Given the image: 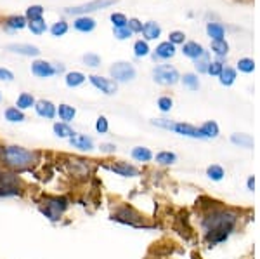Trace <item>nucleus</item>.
Listing matches in <instances>:
<instances>
[{
  "label": "nucleus",
  "instance_id": "nucleus-1",
  "mask_svg": "<svg viewBox=\"0 0 260 259\" xmlns=\"http://www.w3.org/2000/svg\"><path fill=\"white\" fill-rule=\"evenodd\" d=\"M40 157L42 153L36 150H28L18 144H6L0 146V167L16 174L28 172L33 171L40 164Z\"/></svg>",
  "mask_w": 260,
  "mask_h": 259
},
{
  "label": "nucleus",
  "instance_id": "nucleus-2",
  "mask_svg": "<svg viewBox=\"0 0 260 259\" xmlns=\"http://www.w3.org/2000/svg\"><path fill=\"white\" fill-rule=\"evenodd\" d=\"M234 225H236V214L231 210L224 209H215L208 216L203 219V228H205V235L208 244H219L224 242L229 233L233 232Z\"/></svg>",
  "mask_w": 260,
  "mask_h": 259
},
{
  "label": "nucleus",
  "instance_id": "nucleus-3",
  "mask_svg": "<svg viewBox=\"0 0 260 259\" xmlns=\"http://www.w3.org/2000/svg\"><path fill=\"white\" fill-rule=\"evenodd\" d=\"M68 207H70L68 198L59 195H42V198L38 200V210L49 221H59Z\"/></svg>",
  "mask_w": 260,
  "mask_h": 259
},
{
  "label": "nucleus",
  "instance_id": "nucleus-4",
  "mask_svg": "<svg viewBox=\"0 0 260 259\" xmlns=\"http://www.w3.org/2000/svg\"><path fill=\"white\" fill-rule=\"evenodd\" d=\"M24 188H26V184H24L19 174L0 167V198L21 197L24 193Z\"/></svg>",
  "mask_w": 260,
  "mask_h": 259
},
{
  "label": "nucleus",
  "instance_id": "nucleus-5",
  "mask_svg": "<svg viewBox=\"0 0 260 259\" xmlns=\"http://www.w3.org/2000/svg\"><path fill=\"white\" fill-rule=\"evenodd\" d=\"M154 125L158 127H163V129H168V131H174L181 136H186V137H193V139H205L200 131V127H194L191 124H184V122H170L166 119H158V120H153Z\"/></svg>",
  "mask_w": 260,
  "mask_h": 259
},
{
  "label": "nucleus",
  "instance_id": "nucleus-6",
  "mask_svg": "<svg viewBox=\"0 0 260 259\" xmlns=\"http://www.w3.org/2000/svg\"><path fill=\"white\" fill-rule=\"evenodd\" d=\"M111 219L123 223V225H128V226H137V228L148 226L144 217H142L136 209L130 207V205H120V207L111 214Z\"/></svg>",
  "mask_w": 260,
  "mask_h": 259
},
{
  "label": "nucleus",
  "instance_id": "nucleus-7",
  "mask_svg": "<svg viewBox=\"0 0 260 259\" xmlns=\"http://www.w3.org/2000/svg\"><path fill=\"white\" fill-rule=\"evenodd\" d=\"M153 79L160 86H176L179 80H181V75L170 64H160V66H156L153 70Z\"/></svg>",
  "mask_w": 260,
  "mask_h": 259
},
{
  "label": "nucleus",
  "instance_id": "nucleus-8",
  "mask_svg": "<svg viewBox=\"0 0 260 259\" xmlns=\"http://www.w3.org/2000/svg\"><path fill=\"white\" fill-rule=\"evenodd\" d=\"M116 4V0H92V2L82 4V6H76V7H68L64 9V13L70 14V16H87L91 13H96L99 9H104V7H109Z\"/></svg>",
  "mask_w": 260,
  "mask_h": 259
},
{
  "label": "nucleus",
  "instance_id": "nucleus-9",
  "mask_svg": "<svg viewBox=\"0 0 260 259\" xmlns=\"http://www.w3.org/2000/svg\"><path fill=\"white\" fill-rule=\"evenodd\" d=\"M109 75H111V80H115L118 84V82H132L137 73H136V68L130 63L120 61L109 68Z\"/></svg>",
  "mask_w": 260,
  "mask_h": 259
},
{
  "label": "nucleus",
  "instance_id": "nucleus-10",
  "mask_svg": "<svg viewBox=\"0 0 260 259\" xmlns=\"http://www.w3.org/2000/svg\"><path fill=\"white\" fill-rule=\"evenodd\" d=\"M103 167L111 172H115V174H118V176H123V177L139 176V169L134 167V165L128 164V162H104Z\"/></svg>",
  "mask_w": 260,
  "mask_h": 259
},
{
  "label": "nucleus",
  "instance_id": "nucleus-11",
  "mask_svg": "<svg viewBox=\"0 0 260 259\" xmlns=\"http://www.w3.org/2000/svg\"><path fill=\"white\" fill-rule=\"evenodd\" d=\"M89 80H91V84L97 89V91H101L106 96H113V94H116V91H118V84L111 79H106V77L91 75Z\"/></svg>",
  "mask_w": 260,
  "mask_h": 259
},
{
  "label": "nucleus",
  "instance_id": "nucleus-12",
  "mask_svg": "<svg viewBox=\"0 0 260 259\" xmlns=\"http://www.w3.org/2000/svg\"><path fill=\"white\" fill-rule=\"evenodd\" d=\"M6 49L12 52V54L26 56V58H36V56H40V49L36 46H31V44H7Z\"/></svg>",
  "mask_w": 260,
  "mask_h": 259
},
{
  "label": "nucleus",
  "instance_id": "nucleus-13",
  "mask_svg": "<svg viewBox=\"0 0 260 259\" xmlns=\"http://www.w3.org/2000/svg\"><path fill=\"white\" fill-rule=\"evenodd\" d=\"M35 112L38 117H42V119H47V120H52L56 117V110H58V106H56L52 101L49 99H38L35 103Z\"/></svg>",
  "mask_w": 260,
  "mask_h": 259
},
{
  "label": "nucleus",
  "instance_id": "nucleus-14",
  "mask_svg": "<svg viewBox=\"0 0 260 259\" xmlns=\"http://www.w3.org/2000/svg\"><path fill=\"white\" fill-rule=\"evenodd\" d=\"M31 73L35 77H38V79H51V77L56 75V70H54V64L52 63L38 59V61H35L31 64Z\"/></svg>",
  "mask_w": 260,
  "mask_h": 259
},
{
  "label": "nucleus",
  "instance_id": "nucleus-15",
  "mask_svg": "<svg viewBox=\"0 0 260 259\" xmlns=\"http://www.w3.org/2000/svg\"><path fill=\"white\" fill-rule=\"evenodd\" d=\"M70 144L80 152H92L94 150V139L87 134H75L70 137Z\"/></svg>",
  "mask_w": 260,
  "mask_h": 259
},
{
  "label": "nucleus",
  "instance_id": "nucleus-16",
  "mask_svg": "<svg viewBox=\"0 0 260 259\" xmlns=\"http://www.w3.org/2000/svg\"><path fill=\"white\" fill-rule=\"evenodd\" d=\"M56 115H58L59 119H61V122L70 124L71 120L76 117V110L71 106V104L63 103V104H59V106H58V110H56Z\"/></svg>",
  "mask_w": 260,
  "mask_h": 259
},
{
  "label": "nucleus",
  "instance_id": "nucleus-17",
  "mask_svg": "<svg viewBox=\"0 0 260 259\" xmlns=\"http://www.w3.org/2000/svg\"><path fill=\"white\" fill-rule=\"evenodd\" d=\"M182 52H184V56H188L191 59H198L201 58L206 51L203 49V46H200L198 42H186L184 47H182Z\"/></svg>",
  "mask_w": 260,
  "mask_h": 259
},
{
  "label": "nucleus",
  "instance_id": "nucleus-18",
  "mask_svg": "<svg viewBox=\"0 0 260 259\" xmlns=\"http://www.w3.org/2000/svg\"><path fill=\"white\" fill-rule=\"evenodd\" d=\"M176 54V46L170 42H161L160 46L156 47V52H154V59H168Z\"/></svg>",
  "mask_w": 260,
  "mask_h": 259
},
{
  "label": "nucleus",
  "instance_id": "nucleus-19",
  "mask_svg": "<svg viewBox=\"0 0 260 259\" xmlns=\"http://www.w3.org/2000/svg\"><path fill=\"white\" fill-rule=\"evenodd\" d=\"M141 33L144 35L146 40H156L161 35V28H160L158 23L149 21V23H146V25H142V31H141Z\"/></svg>",
  "mask_w": 260,
  "mask_h": 259
},
{
  "label": "nucleus",
  "instance_id": "nucleus-20",
  "mask_svg": "<svg viewBox=\"0 0 260 259\" xmlns=\"http://www.w3.org/2000/svg\"><path fill=\"white\" fill-rule=\"evenodd\" d=\"M52 131H54V134L61 137V139H70V137L76 134V132L70 127V124H64V122H56L52 125Z\"/></svg>",
  "mask_w": 260,
  "mask_h": 259
},
{
  "label": "nucleus",
  "instance_id": "nucleus-21",
  "mask_svg": "<svg viewBox=\"0 0 260 259\" xmlns=\"http://www.w3.org/2000/svg\"><path fill=\"white\" fill-rule=\"evenodd\" d=\"M75 28L78 31H82V33H89V31H92L96 28V21L92 18H89V16H78L75 19Z\"/></svg>",
  "mask_w": 260,
  "mask_h": 259
},
{
  "label": "nucleus",
  "instance_id": "nucleus-22",
  "mask_svg": "<svg viewBox=\"0 0 260 259\" xmlns=\"http://www.w3.org/2000/svg\"><path fill=\"white\" fill-rule=\"evenodd\" d=\"M35 103L36 99L33 98V94H30V92H21V94L18 96V99H16V108L24 112L28 110V108H33Z\"/></svg>",
  "mask_w": 260,
  "mask_h": 259
},
{
  "label": "nucleus",
  "instance_id": "nucleus-23",
  "mask_svg": "<svg viewBox=\"0 0 260 259\" xmlns=\"http://www.w3.org/2000/svg\"><path fill=\"white\" fill-rule=\"evenodd\" d=\"M4 117H6V120L7 122H12V124H21L26 120V117H24V113L19 110V108H16V106H9V108H6V112H4Z\"/></svg>",
  "mask_w": 260,
  "mask_h": 259
},
{
  "label": "nucleus",
  "instance_id": "nucleus-24",
  "mask_svg": "<svg viewBox=\"0 0 260 259\" xmlns=\"http://www.w3.org/2000/svg\"><path fill=\"white\" fill-rule=\"evenodd\" d=\"M206 33L212 40H224V35H226V30L221 23H208L206 25Z\"/></svg>",
  "mask_w": 260,
  "mask_h": 259
},
{
  "label": "nucleus",
  "instance_id": "nucleus-25",
  "mask_svg": "<svg viewBox=\"0 0 260 259\" xmlns=\"http://www.w3.org/2000/svg\"><path fill=\"white\" fill-rule=\"evenodd\" d=\"M87 80V77H85L82 71H70V73H66V79H64V82H66L68 87H80L82 84Z\"/></svg>",
  "mask_w": 260,
  "mask_h": 259
},
{
  "label": "nucleus",
  "instance_id": "nucleus-26",
  "mask_svg": "<svg viewBox=\"0 0 260 259\" xmlns=\"http://www.w3.org/2000/svg\"><path fill=\"white\" fill-rule=\"evenodd\" d=\"M132 159L137 162H149L153 159V152L146 146H136L132 150Z\"/></svg>",
  "mask_w": 260,
  "mask_h": 259
},
{
  "label": "nucleus",
  "instance_id": "nucleus-27",
  "mask_svg": "<svg viewBox=\"0 0 260 259\" xmlns=\"http://www.w3.org/2000/svg\"><path fill=\"white\" fill-rule=\"evenodd\" d=\"M201 134L205 139H210V137H217L219 136V125L213 122V120H208V122H205L200 127Z\"/></svg>",
  "mask_w": 260,
  "mask_h": 259
},
{
  "label": "nucleus",
  "instance_id": "nucleus-28",
  "mask_svg": "<svg viewBox=\"0 0 260 259\" xmlns=\"http://www.w3.org/2000/svg\"><path fill=\"white\" fill-rule=\"evenodd\" d=\"M26 25L28 23L24 16H11V18L6 19V26L9 28V30H23Z\"/></svg>",
  "mask_w": 260,
  "mask_h": 259
},
{
  "label": "nucleus",
  "instance_id": "nucleus-29",
  "mask_svg": "<svg viewBox=\"0 0 260 259\" xmlns=\"http://www.w3.org/2000/svg\"><path fill=\"white\" fill-rule=\"evenodd\" d=\"M221 84L222 86H226V87H229V86H233L234 84V80H236V70L234 68H229V66H226L224 70L221 71Z\"/></svg>",
  "mask_w": 260,
  "mask_h": 259
},
{
  "label": "nucleus",
  "instance_id": "nucleus-30",
  "mask_svg": "<svg viewBox=\"0 0 260 259\" xmlns=\"http://www.w3.org/2000/svg\"><path fill=\"white\" fill-rule=\"evenodd\" d=\"M231 141L238 146H243V148H251L253 146V137L248 136V134H233L231 136Z\"/></svg>",
  "mask_w": 260,
  "mask_h": 259
},
{
  "label": "nucleus",
  "instance_id": "nucleus-31",
  "mask_svg": "<svg viewBox=\"0 0 260 259\" xmlns=\"http://www.w3.org/2000/svg\"><path fill=\"white\" fill-rule=\"evenodd\" d=\"M156 162L160 165H172L177 162V155L172 152H160L156 155Z\"/></svg>",
  "mask_w": 260,
  "mask_h": 259
},
{
  "label": "nucleus",
  "instance_id": "nucleus-32",
  "mask_svg": "<svg viewBox=\"0 0 260 259\" xmlns=\"http://www.w3.org/2000/svg\"><path fill=\"white\" fill-rule=\"evenodd\" d=\"M26 26L30 28V31L35 35H42V33H46V30H47V25H46V21H44V18L33 19V21H30Z\"/></svg>",
  "mask_w": 260,
  "mask_h": 259
},
{
  "label": "nucleus",
  "instance_id": "nucleus-33",
  "mask_svg": "<svg viewBox=\"0 0 260 259\" xmlns=\"http://www.w3.org/2000/svg\"><path fill=\"white\" fill-rule=\"evenodd\" d=\"M181 80H182V84H184L186 87L191 89V91H198V89H200V80H198V75L186 73Z\"/></svg>",
  "mask_w": 260,
  "mask_h": 259
},
{
  "label": "nucleus",
  "instance_id": "nucleus-34",
  "mask_svg": "<svg viewBox=\"0 0 260 259\" xmlns=\"http://www.w3.org/2000/svg\"><path fill=\"white\" fill-rule=\"evenodd\" d=\"M109 19H111L113 26H115V30H118V28H127V16L121 14V13H113L111 16H109Z\"/></svg>",
  "mask_w": 260,
  "mask_h": 259
},
{
  "label": "nucleus",
  "instance_id": "nucleus-35",
  "mask_svg": "<svg viewBox=\"0 0 260 259\" xmlns=\"http://www.w3.org/2000/svg\"><path fill=\"white\" fill-rule=\"evenodd\" d=\"M194 66H196V70L200 71V73H206V71H208V66H210L208 52H205V54H203L201 58L194 59Z\"/></svg>",
  "mask_w": 260,
  "mask_h": 259
},
{
  "label": "nucleus",
  "instance_id": "nucleus-36",
  "mask_svg": "<svg viewBox=\"0 0 260 259\" xmlns=\"http://www.w3.org/2000/svg\"><path fill=\"white\" fill-rule=\"evenodd\" d=\"M206 176L212 181H222V177H224V169H222L221 165H210V167L206 169Z\"/></svg>",
  "mask_w": 260,
  "mask_h": 259
},
{
  "label": "nucleus",
  "instance_id": "nucleus-37",
  "mask_svg": "<svg viewBox=\"0 0 260 259\" xmlns=\"http://www.w3.org/2000/svg\"><path fill=\"white\" fill-rule=\"evenodd\" d=\"M212 51L217 56H226L229 51V44L226 40H212Z\"/></svg>",
  "mask_w": 260,
  "mask_h": 259
},
{
  "label": "nucleus",
  "instance_id": "nucleus-38",
  "mask_svg": "<svg viewBox=\"0 0 260 259\" xmlns=\"http://www.w3.org/2000/svg\"><path fill=\"white\" fill-rule=\"evenodd\" d=\"M134 52H136L137 58H144V56L149 54V46L146 40H137L136 44H134Z\"/></svg>",
  "mask_w": 260,
  "mask_h": 259
},
{
  "label": "nucleus",
  "instance_id": "nucleus-39",
  "mask_svg": "<svg viewBox=\"0 0 260 259\" xmlns=\"http://www.w3.org/2000/svg\"><path fill=\"white\" fill-rule=\"evenodd\" d=\"M238 70H239V71H243V73H251V71L255 70V63H253V59H250V58H243V59H239V63H238Z\"/></svg>",
  "mask_w": 260,
  "mask_h": 259
},
{
  "label": "nucleus",
  "instance_id": "nucleus-40",
  "mask_svg": "<svg viewBox=\"0 0 260 259\" xmlns=\"http://www.w3.org/2000/svg\"><path fill=\"white\" fill-rule=\"evenodd\" d=\"M44 16V7L42 6H31L26 9V19L33 21V19H40Z\"/></svg>",
  "mask_w": 260,
  "mask_h": 259
},
{
  "label": "nucleus",
  "instance_id": "nucleus-41",
  "mask_svg": "<svg viewBox=\"0 0 260 259\" xmlns=\"http://www.w3.org/2000/svg\"><path fill=\"white\" fill-rule=\"evenodd\" d=\"M66 31H68V23L66 21H58V23H54L51 28V33L54 35V37H63Z\"/></svg>",
  "mask_w": 260,
  "mask_h": 259
},
{
  "label": "nucleus",
  "instance_id": "nucleus-42",
  "mask_svg": "<svg viewBox=\"0 0 260 259\" xmlns=\"http://www.w3.org/2000/svg\"><path fill=\"white\" fill-rule=\"evenodd\" d=\"M83 63L87 64V66L91 68H97L101 66V58L97 54H94V52H89V54H83Z\"/></svg>",
  "mask_w": 260,
  "mask_h": 259
},
{
  "label": "nucleus",
  "instance_id": "nucleus-43",
  "mask_svg": "<svg viewBox=\"0 0 260 259\" xmlns=\"http://www.w3.org/2000/svg\"><path fill=\"white\" fill-rule=\"evenodd\" d=\"M96 131L99 132V134H106V132L109 131V122L106 117L101 115L99 119L96 120Z\"/></svg>",
  "mask_w": 260,
  "mask_h": 259
},
{
  "label": "nucleus",
  "instance_id": "nucleus-44",
  "mask_svg": "<svg viewBox=\"0 0 260 259\" xmlns=\"http://www.w3.org/2000/svg\"><path fill=\"white\" fill-rule=\"evenodd\" d=\"M172 106H174V101L172 98H168V96H161L160 99H158V108H160L161 112H170L172 110Z\"/></svg>",
  "mask_w": 260,
  "mask_h": 259
},
{
  "label": "nucleus",
  "instance_id": "nucleus-45",
  "mask_svg": "<svg viewBox=\"0 0 260 259\" xmlns=\"http://www.w3.org/2000/svg\"><path fill=\"white\" fill-rule=\"evenodd\" d=\"M222 70H224V64H222L221 61H210V66H208V71H206V73L219 77Z\"/></svg>",
  "mask_w": 260,
  "mask_h": 259
},
{
  "label": "nucleus",
  "instance_id": "nucleus-46",
  "mask_svg": "<svg viewBox=\"0 0 260 259\" xmlns=\"http://www.w3.org/2000/svg\"><path fill=\"white\" fill-rule=\"evenodd\" d=\"M127 28L130 31H132V33H141L142 31V23L139 21V19H128V23H127Z\"/></svg>",
  "mask_w": 260,
  "mask_h": 259
},
{
  "label": "nucleus",
  "instance_id": "nucleus-47",
  "mask_svg": "<svg viewBox=\"0 0 260 259\" xmlns=\"http://www.w3.org/2000/svg\"><path fill=\"white\" fill-rule=\"evenodd\" d=\"M184 40H186L184 31H172V33H170V40H168V42L176 46V44H184Z\"/></svg>",
  "mask_w": 260,
  "mask_h": 259
},
{
  "label": "nucleus",
  "instance_id": "nucleus-48",
  "mask_svg": "<svg viewBox=\"0 0 260 259\" xmlns=\"http://www.w3.org/2000/svg\"><path fill=\"white\" fill-rule=\"evenodd\" d=\"M0 80H4V82H12V80H14V73H12L11 70H7V68L0 66Z\"/></svg>",
  "mask_w": 260,
  "mask_h": 259
},
{
  "label": "nucleus",
  "instance_id": "nucleus-49",
  "mask_svg": "<svg viewBox=\"0 0 260 259\" xmlns=\"http://www.w3.org/2000/svg\"><path fill=\"white\" fill-rule=\"evenodd\" d=\"M130 35H132V31H130L128 28H118V30H115V37L118 40L130 39Z\"/></svg>",
  "mask_w": 260,
  "mask_h": 259
},
{
  "label": "nucleus",
  "instance_id": "nucleus-50",
  "mask_svg": "<svg viewBox=\"0 0 260 259\" xmlns=\"http://www.w3.org/2000/svg\"><path fill=\"white\" fill-rule=\"evenodd\" d=\"M101 152H103V153H115L116 152V146H115V144L104 143V144H101Z\"/></svg>",
  "mask_w": 260,
  "mask_h": 259
},
{
  "label": "nucleus",
  "instance_id": "nucleus-51",
  "mask_svg": "<svg viewBox=\"0 0 260 259\" xmlns=\"http://www.w3.org/2000/svg\"><path fill=\"white\" fill-rule=\"evenodd\" d=\"M253 188H255V179H253V176H250L248 177V190L253 192Z\"/></svg>",
  "mask_w": 260,
  "mask_h": 259
},
{
  "label": "nucleus",
  "instance_id": "nucleus-52",
  "mask_svg": "<svg viewBox=\"0 0 260 259\" xmlns=\"http://www.w3.org/2000/svg\"><path fill=\"white\" fill-rule=\"evenodd\" d=\"M0 99H2V92H0Z\"/></svg>",
  "mask_w": 260,
  "mask_h": 259
}]
</instances>
